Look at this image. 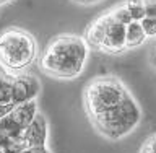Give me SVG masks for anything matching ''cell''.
<instances>
[{"label": "cell", "mask_w": 156, "mask_h": 153, "mask_svg": "<svg viewBox=\"0 0 156 153\" xmlns=\"http://www.w3.org/2000/svg\"><path fill=\"white\" fill-rule=\"evenodd\" d=\"M148 59H150V64L156 68V41L154 44L150 47V54H148Z\"/></svg>", "instance_id": "e0dca14e"}, {"label": "cell", "mask_w": 156, "mask_h": 153, "mask_svg": "<svg viewBox=\"0 0 156 153\" xmlns=\"http://www.w3.org/2000/svg\"><path fill=\"white\" fill-rule=\"evenodd\" d=\"M10 2H13V0H0V7H2V5H7Z\"/></svg>", "instance_id": "d6986e66"}, {"label": "cell", "mask_w": 156, "mask_h": 153, "mask_svg": "<svg viewBox=\"0 0 156 153\" xmlns=\"http://www.w3.org/2000/svg\"><path fill=\"white\" fill-rule=\"evenodd\" d=\"M0 153H5V150L2 148V147H0Z\"/></svg>", "instance_id": "ffe728a7"}, {"label": "cell", "mask_w": 156, "mask_h": 153, "mask_svg": "<svg viewBox=\"0 0 156 153\" xmlns=\"http://www.w3.org/2000/svg\"><path fill=\"white\" fill-rule=\"evenodd\" d=\"M107 12L111 13V16L114 18L115 21H119V23H122V24H129L130 21H133V20H132V16H130V13L127 12V8H125L124 2H120V3L114 5V7L109 8Z\"/></svg>", "instance_id": "8fae6325"}, {"label": "cell", "mask_w": 156, "mask_h": 153, "mask_svg": "<svg viewBox=\"0 0 156 153\" xmlns=\"http://www.w3.org/2000/svg\"><path fill=\"white\" fill-rule=\"evenodd\" d=\"M20 153H52L51 150H49V147H33V148H24L21 150Z\"/></svg>", "instance_id": "9a60e30c"}, {"label": "cell", "mask_w": 156, "mask_h": 153, "mask_svg": "<svg viewBox=\"0 0 156 153\" xmlns=\"http://www.w3.org/2000/svg\"><path fill=\"white\" fill-rule=\"evenodd\" d=\"M145 7V16L156 18V0H143Z\"/></svg>", "instance_id": "5bb4252c"}, {"label": "cell", "mask_w": 156, "mask_h": 153, "mask_svg": "<svg viewBox=\"0 0 156 153\" xmlns=\"http://www.w3.org/2000/svg\"><path fill=\"white\" fill-rule=\"evenodd\" d=\"M93 129L106 140L117 142L130 135L141 122V107L133 98L127 95L117 106L90 119Z\"/></svg>", "instance_id": "3957f363"}, {"label": "cell", "mask_w": 156, "mask_h": 153, "mask_svg": "<svg viewBox=\"0 0 156 153\" xmlns=\"http://www.w3.org/2000/svg\"><path fill=\"white\" fill-rule=\"evenodd\" d=\"M49 139V124L46 116L41 111L36 114V117L29 122V126L23 130L20 135V144L23 148H33V147H46Z\"/></svg>", "instance_id": "52a82bcc"}, {"label": "cell", "mask_w": 156, "mask_h": 153, "mask_svg": "<svg viewBox=\"0 0 156 153\" xmlns=\"http://www.w3.org/2000/svg\"><path fill=\"white\" fill-rule=\"evenodd\" d=\"M90 51L83 36L63 33L46 44L37 56V67L55 80H75L85 72Z\"/></svg>", "instance_id": "6da1fadb"}, {"label": "cell", "mask_w": 156, "mask_h": 153, "mask_svg": "<svg viewBox=\"0 0 156 153\" xmlns=\"http://www.w3.org/2000/svg\"><path fill=\"white\" fill-rule=\"evenodd\" d=\"M10 90H12V103L15 106L29 101H36V98L41 93V82H39L37 77L31 75L29 72H24L12 77Z\"/></svg>", "instance_id": "5b68a950"}, {"label": "cell", "mask_w": 156, "mask_h": 153, "mask_svg": "<svg viewBox=\"0 0 156 153\" xmlns=\"http://www.w3.org/2000/svg\"><path fill=\"white\" fill-rule=\"evenodd\" d=\"M106 24H107V12L101 13L99 16L94 18L90 24H88L86 31H85V34H83V39L86 41L90 49L99 51V46H101L102 39H104Z\"/></svg>", "instance_id": "ba28073f"}, {"label": "cell", "mask_w": 156, "mask_h": 153, "mask_svg": "<svg viewBox=\"0 0 156 153\" xmlns=\"http://www.w3.org/2000/svg\"><path fill=\"white\" fill-rule=\"evenodd\" d=\"M99 52L109 54V56H119V54L125 52V24L115 21L109 12H107L106 33L99 46Z\"/></svg>", "instance_id": "8992f818"}, {"label": "cell", "mask_w": 156, "mask_h": 153, "mask_svg": "<svg viewBox=\"0 0 156 153\" xmlns=\"http://www.w3.org/2000/svg\"><path fill=\"white\" fill-rule=\"evenodd\" d=\"M148 41L140 21H130L125 24V51H135Z\"/></svg>", "instance_id": "9c48e42d"}, {"label": "cell", "mask_w": 156, "mask_h": 153, "mask_svg": "<svg viewBox=\"0 0 156 153\" xmlns=\"http://www.w3.org/2000/svg\"><path fill=\"white\" fill-rule=\"evenodd\" d=\"M10 80H12V77L7 75L2 68H0V90H3V88H7L10 85Z\"/></svg>", "instance_id": "2e32d148"}, {"label": "cell", "mask_w": 156, "mask_h": 153, "mask_svg": "<svg viewBox=\"0 0 156 153\" xmlns=\"http://www.w3.org/2000/svg\"><path fill=\"white\" fill-rule=\"evenodd\" d=\"M124 5H125L127 12L130 13L133 21H140L141 18H145L143 0H124Z\"/></svg>", "instance_id": "30bf717a"}, {"label": "cell", "mask_w": 156, "mask_h": 153, "mask_svg": "<svg viewBox=\"0 0 156 153\" xmlns=\"http://www.w3.org/2000/svg\"><path fill=\"white\" fill-rule=\"evenodd\" d=\"M130 95L125 83L115 75H98L83 88V109L88 121L117 106Z\"/></svg>", "instance_id": "277c9868"}, {"label": "cell", "mask_w": 156, "mask_h": 153, "mask_svg": "<svg viewBox=\"0 0 156 153\" xmlns=\"http://www.w3.org/2000/svg\"><path fill=\"white\" fill-rule=\"evenodd\" d=\"M72 2H75L78 5H83V7H91V5L101 3V2H104V0H72Z\"/></svg>", "instance_id": "ac0fdd59"}, {"label": "cell", "mask_w": 156, "mask_h": 153, "mask_svg": "<svg viewBox=\"0 0 156 153\" xmlns=\"http://www.w3.org/2000/svg\"><path fill=\"white\" fill-rule=\"evenodd\" d=\"M138 153H156V132L146 137Z\"/></svg>", "instance_id": "4fadbf2b"}, {"label": "cell", "mask_w": 156, "mask_h": 153, "mask_svg": "<svg viewBox=\"0 0 156 153\" xmlns=\"http://www.w3.org/2000/svg\"><path fill=\"white\" fill-rule=\"evenodd\" d=\"M37 41L29 31L10 26L0 31V68L10 77L29 70L37 60Z\"/></svg>", "instance_id": "7a4b0ae2"}, {"label": "cell", "mask_w": 156, "mask_h": 153, "mask_svg": "<svg viewBox=\"0 0 156 153\" xmlns=\"http://www.w3.org/2000/svg\"><path fill=\"white\" fill-rule=\"evenodd\" d=\"M140 24L145 31L146 39H156V18L145 16L140 20Z\"/></svg>", "instance_id": "7c38bea8"}]
</instances>
